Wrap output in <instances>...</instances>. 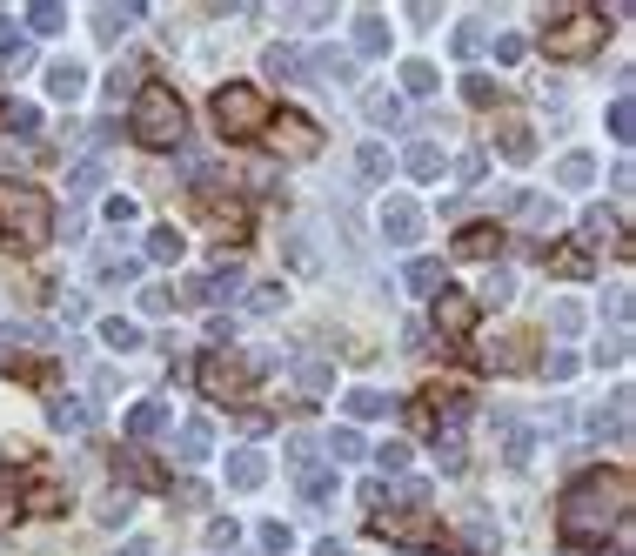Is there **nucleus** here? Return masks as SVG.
<instances>
[{
  "label": "nucleus",
  "mask_w": 636,
  "mask_h": 556,
  "mask_svg": "<svg viewBox=\"0 0 636 556\" xmlns=\"http://www.w3.org/2000/svg\"><path fill=\"white\" fill-rule=\"evenodd\" d=\"M295 47H268V74H275V81H288V74H295Z\"/></svg>",
  "instance_id": "nucleus-45"
},
{
  "label": "nucleus",
  "mask_w": 636,
  "mask_h": 556,
  "mask_svg": "<svg viewBox=\"0 0 636 556\" xmlns=\"http://www.w3.org/2000/svg\"><path fill=\"white\" fill-rule=\"evenodd\" d=\"M208 449H215V429H208V423H188V429L175 436V456H181V463H201Z\"/></svg>",
  "instance_id": "nucleus-17"
},
{
  "label": "nucleus",
  "mask_w": 636,
  "mask_h": 556,
  "mask_svg": "<svg viewBox=\"0 0 636 556\" xmlns=\"http://www.w3.org/2000/svg\"><path fill=\"white\" fill-rule=\"evenodd\" d=\"M315 74H322V81H342V88H349V81H355V61L329 47V54H315Z\"/></svg>",
  "instance_id": "nucleus-28"
},
{
  "label": "nucleus",
  "mask_w": 636,
  "mask_h": 556,
  "mask_svg": "<svg viewBox=\"0 0 636 556\" xmlns=\"http://www.w3.org/2000/svg\"><path fill=\"white\" fill-rule=\"evenodd\" d=\"M610 134H616V141H630V134H636V101H630V94L610 108Z\"/></svg>",
  "instance_id": "nucleus-40"
},
{
  "label": "nucleus",
  "mask_w": 636,
  "mask_h": 556,
  "mask_svg": "<svg viewBox=\"0 0 636 556\" xmlns=\"http://www.w3.org/2000/svg\"><path fill=\"white\" fill-rule=\"evenodd\" d=\"M556 181H563V188H590V181H596V161H590V155H563V161H556Z\"/></svg>",
  "instance_id": "nucleus-24"
},
{
  "label": "nucleus",
  "mask_w": 636,
  "mask_h": 556,
  "mask_svg": "<svg viewBox=\"0 0 636 556\" xmlns=\"http://www.w3.org/2000/svg\"><path fill=\"white\" fill-rule=\"evenodd\" d=\"M288 463L308 476V463H315V436H288Z\"/></svg>",
  "instance_id": "nucleus-46"
},
{
  "label": "nucleus",
  "mask_w": 636,
  "mask_h": 556,
  "mask_svg": "<svg viewBox=\"0 0 636 556\" xmlns=\"http://www.w3.org/2000/svg\"><path fill=\"white\" fill-rule=\"evenodd\" d=\"M355 168H362V181H389V155H382V148H362Z\"/></svg>",
  "instance_id": "nucleus-44"
},
{
  "label": "nucleus",
  "mask_w": 636,
  "mask_h": 556,
  "mask_svg": "<svg viewBox=\"0 0 636 556\" xmlns=\"http://www.w3.org/2000/svg\"><path fill=\"white\" fill-rule=\"evenodd\" d=\"M483 295H489V302H509V295H516V275H503V268H496V275L483 282Z\"/></svg>",
  "instance_id": "nucleus-50"
},
{
  "label": "nucleus",
  "mask_w": 636,
  "mask_h": 556,
  "mask_svg": "<svg viewBox=\"0 0 636 556\" xmlns=\"http://www.w3.org/2000/svg\"><path fill=\"white\" fill-rule=\"evenodd\" d=\"M496 423H503V463H509V469H523V463H529V443H536V436H529L516 416H496Z\"/></svg>",
  "instance_id": "nucleus-16"
},
{
  "label": "nucleus",
  "mask_w": 636,
  "mask_h": 556,
  "mask_svg": "<svg viewBox=\"0 0 636 556\" xmlns=\"http://www.w3.org/2000/svg\"><path fill=\"white\" fill-rule=\"evenodd\" d=\"M402 168H409V175H416V181H436V175H442V155H436V148H429V141H416Z\"/></svg>",
  "instance_id": "nucleus-26"
},
{
  "label": "nucleus",
  "mask_w": 636,
  "mask_h": 556,
  "mask_svg": "<svg viewBox=\"0 0 636 556\" xmlns=\"http://www.w3.org/2000/svg\"><path fill=\"white\" fill-rule=\"evenodd\" d=\"M630 516V476L610 469V476H583L570 496H563V536L570 543H603Z\"/></svg>",
  "instance_id": "nucleus-1"
},
{
  "label": "nucleus",
  "mask_w": 636,
  "mask_h": 556,
  "mask_svg": "<svg viewBox=\"0 0 636 556\" xmlns=\"http://www.w3.org/2000/svg\"><path fill=\"white\" fill-rule=\"evenodd\" d=\"M382 47H389V21L375 7H362L355 14V54H382Z\"/></svg>",
  "instance_id": "nucleus-13"
},
{
  "label": "nucleus",
  "mask_w": 636,
  "mask_h": 556,
  "mask_svg": "<svg viewBox=\"0 0 636 556\" xmlns=\"http://www.w3.org/2000/svg\"><path fill=\"white\" fill-rule=\"evenodd\" d=\"M516 222H523L529 235H543V228L556 222V201L549 195H516Z\"/></svg>",
  "instance_id": "nucleus-15"
},
{
  "label": "nucleus",
  "mask_w": 636,
  "mask_h": 556,
  "mask_svg": "<svg viewBox=\"0 0 636 556\" xmlns=\"http://www.w3.org/2000/svg\"><path fill=\"white\" fill-rule=\"evenodd\" d=\"M101 175H108L101 161H81V168L67 175V195H74V201H81V195H94V188H101Z\"/></svg>",
  "instance_id": "nucleus-34"
},
{
  "label": "nucleus",
  "mask_w": 636,
  "mask_h": 556,
  "mask_svg": "<svg viewBox=\"0 0 636 556\" xmlns=\"http://www.w3.org/2000/svg\"><path fill=\"white\" fill-rule=\"evenodd\" d=\"M161 423H168V402H134V409H128V436H134V443H148V436H161Z\"/></svg>",
  "instance_id": "nucleus-11"
},
{
  "label": "nucleus",
  "mask_w": 636,
  "mask_h": 556,
  "mask_svg": "<svg viewBox=\"0 0 636 556\" xmlns=\"http://www.w3.org/2000/svg\"><path fill=\"white\" fill-rule=\"evenodd\" d=\"M215 128H221V134H255V128H268V94L255 88V81H228V88L215 94Z\"/></svg>",
  "instance_id": "nucleus-4"
},
{
  "label": "nucleus",
  "mask_w": 636,
  "mask_h": 556,
  "mask_svg": "<svg viewBox=\"0 0 636 556\" xmlns=\"http://www.w3.org/2000/svg\"><path fill=\"white\" fill-rule=\"evenodd\" d=\"M148 262H181V228H154L148 235Z\"/></svg>",
  "instance_id": "nucleus-29"
},
{
  "label": "nucleus",
  "mask_w": 636,
  "mask_h": 556,
  "mask_svg": "<svg viewBox=\"0 0 636 556\" xmlns=\"http://www.w3.org/2000/svg\"><path fill=\"white\" fill-rule=\"evenodd\" d=\"M248 376H255V369H242L235 356H208V369H201V389H208L215 402H228V396H242V389H248Z\"/></svg>",
  "instance_id": "nucleus-8"
},
{
  "label": "nucleus",
  "mask_w": 636,
  "mask_h": 556,
  "mask_svg": "<svg viewBox=\"0 0 636 556\" xmlns=\"http://www.w3.org/2000/svg\"><path fill=\"white\" fill-rule=\"evenodd\" d=\"M623 356H630V335L616 329V335H610V342H603V349H596V362H610V369H616V362H623Z\"/></svg>",
  "instance_id": "nucleus-49"
},
{
  "label": "nucleus",
  "mask_w": 636,
  "mask_h": 556,
  "mask_svg": "<svg viewBox=\"0 0 636 556\" xmlns=\"http://www.w3.org/2000/svg\"><path fill=\"white\" fill-rule=\"evenodd\" d=\"M134 14H141V7H94V34H101V41H121Z\"/></svg>",
  "instance_id": "nucleus-20"
},
{
  "label": "nucleus",
  "mask_w": 636,
  "mask_h": 556,
  "mask_svg": "<svg viewBox=\"0 0 636 556\" xmlns=\"http://www.w3.org/2000/svg\"><path fill=\"white\" fill-rule=\"evenodd\" d=\"M596 41H603V14L596 7H570V14H556L549 21V54L556 61H583V54H596Z\"/></svg>",
  "instance_id": "nucleus-5"
},
{
  "label": "nucleus",
  "mask_w": 636,
  "mask_h": 556,
  "mask_svg": "<svg viewBox=\"0 0 636 556\" xmlns=\"http://www.w3.org/2000/svg\"><path fill=\"white\" fill-rule=\"evenodd\" d=\"M108 222H134V195H108Z\"/></svg>",
  "instance_id": "nucleus-53"
},
{
  "label": "nucleus",
  "mask_w": 636,
  "mask_h": 556,
  "mask_svg": "<svg viewBox=\"0 0 636 556\" xmlns=\"http://www.w3.org/2000/svg\"><path fill=\"white\" fill-rule=\"evenodd\" d=\"M228 483H235V490H262L268 483L262 449H235V456H228Z\"/></svg>",
  "instance_id": "nucleus-9"
},
{
  "label": "nucleus",
  "mask_w": 636,
  "mask_h": 556,
  "mask_svg": "<svg viewBox=\"0 0 636 556\" xmlns=\"http://www.w3.org/2000/svg\"><path fill=\"white\" fill-rule=\"evenodd\" d=\"M382 536H402V543H436V516H389V523H375Z\"/></svg>",
  "instance_id": "nucleus-12"
},
{
  "label": "nucleus",
  "mask_w": 636,
  "mask_h": 556,
  "mask_svg": "<svg viewBox=\"0 0 636 556\" xmlns=\"http://www.w3.org/2000/svg\"><path fill=\"white\" fill-rule=\"evenodd\" d=\"M409 289H416V295H436V289H442V268H436V262H409Z\"/></svg>",
  "instance_id": "nucleus-39"
},
{
  "label": "nucleus",
  "mask_w": 636,
  "mask_h": 556,
  "mask_svg": "<svg viewBox=\"0 0 636 556\" xmlns=\"http://www.w3.org/2000/svg\"><path fill=\"white\" fill-rule=\"evenodd\" d=\"M315 556H342V543H315Z\"/></svg>",
  "instance_id": "nucleus-57"
},
{
  "label": "nucleus",
  "mask_w": 636,
  "mask_h": 556,
  "mask_svg": "<svg viewBox=\"0 0 636 556\" xmlns=\"http://www.w3.org/2000/svg\"><path fill=\"white\" fill-rule=\"evenodd\" d=\"M262 550L268 556H288V550H295V530H288V523H262Z\"/></svg>",
  "instance_id": "nucleus-41"
},
{
  "label": "nucleus",
  "mask_w": 636,
  "mask_h": 556,
  "mask_svg": "<svg viewBox=\"0 0 636 556\" xmlns=\"http://www.w3.org/2000/svg\"><path fill=\"white\" fill-rule=\"evenodd\" d=\"M456 255H462V262H483V255H496V228H462V235H456Z\"/></svg>",
  "instance_id": "nucleus-21"
},
{
  "label": "nucleus",
  "mask_w": 636,
  "mask_h": 556,
  "mask_svg": "<svg viewBox=\"0 0 636 556\" xmlns=\"http://www.w3.org/2000/svg\"><path fill=\"white\" fill-rule=\"evenodd\" d=\"M329 456H335V463H362V456H369V443H362L355 429H335V436H329Z\"/></svg>",
  "instance_id": "nucleus-31"
},
{
  "label": "nucleus",
  "mask_w": 636,
  "mask_h": 556,
  "mask_svg": "<svg viewBox=\"0 0 636 556\" xmlns=\"http://www.w3.org/2000/svg\"><path fill=\"white\" fill-rule=\"evenodd\" d=\"M469 322H476V309L462 295H436V329L442 335H469Z\"/></svg>",
  "instance_id": "nucleus-14"
},
{
  "label": "nucleus",
  "mask_w": 636,
  "mask_h": 556,
  "mask_svg": "<svg viewBox=\"0 0 636 556\" xmlns=\"http://www.w3.org/2000/svg\"><path fill=\"white\" fill-rule=\"evenodd\" d=\"M235 429H242V436H268V409H242Z\"/></svg>",
  "instance_id": "nucleus-51"
},
{
  "label": "nucleus",
  "mask_w": 636,
  "mask_h": 556,
  "mask_svg": "<svg viewBox=\"0 0 636 556\" xmlns=\"http://www.w3.org/2000/svg\"><path fill=\"white\" fill-rule=\"evenodd\" d=\"M295 382H302L308 396H322V389H329V362H322V356H302V362H295Z\"/></svg>",
  "instance_id": "nucleus-27"
},
{
  "label": "nucleus",
  "mask_w": 636,
  "mask_h": 556,
  "mask_svg": "<svg viewBox=\"0 0 636 556\" xmlns=\"http://www.w3.org/2000/svg\"><path fill=\"white\" fill-rule=\"evenodd\" d=\"M556 268H563V275H570V282H590V275H596V262H590V248H583V242L556 248Z\"/></svg>",
  "instance_id": "nucleus-23"
},
{
  "label": "nucleus",
  "mask_w": 636,
  "mask_h": 556,
  "mask_svg": "<svg viewBox=\"0 0 636 556\" xmlns=\"http://www.w3.org/2000/svg\"><path fill=\"white\" fill-rule=\"evenodd\" d=\"M181 134V94L148 81V88L134 94V141H148V148H175Z\"/></svg>",
  "instance_id": "nucleus-3"
},
{
  "label": "nucleus",
  "mask_w": 636,
  "mask_h": 556,
  "mask_svg": "<svg viewBox=\"0 0 636 556\" xmlns=\"http://www.w3.org/2000/svg\"><path fill=\"white\" fill-rule=\"evenodd\" d=\"M235 536H242V523H228V516H221V523H208V550H228Z\"/></svg>",
  "instance_id": "nucleus-48"
},
{
  "label": "nucleus",
  "mask_w": 636,
  "mask_h": 556,
  "mask_svg": "<svg viewBox=\"0 0 636 556\" xmlns=\"http://www.w3.org/2000/svg\"><path fill=\"white\" fill-rule=\"evenodd\" d=\"M576 369H583V362H576V356H570V349H556V356H549V362H543V376H549V382H570V376H576Z\"/></svg>",
  "instance_id": "nucleus-43"
},
{
  "label": "nucleus",
  "mask_w": 636,
  "mask_h": 556,
  "mask_svg": "<svg viewBox=\"0 0 636 556\" xmlns=\"http://www.w3.org/2000/svg\"><path fill=\"white\" fill-rule=\"evenodd\" d=\"M88 423H94V416H88V402H81V396L54 402V429H88Z\"/></svg>",
  "instance_id": "nucleus-30"
},
{
  "label": "nucleus",
  "mask_w": 636,
  "mask_h": 556,
  "mask_svg": "<svg viewBox=\"0 0 636 556\" xmlns=\"http://www.w3.org/2000/svg\"><path fill=\"white\" fill-rule=\"evenodd\" d=\"M288 309V295H282V282H262V289L248 295V315H282Z\"/></svg>",
  "instance_id": "nucleus-32"
},
{
  "label": "nucleus",
  "mask_w": 636,
  "mask_h": 556,
  "mask_svg": "<svg viewBox=\"0 0 636 556\" xmlns=\"http://www.w3.org/2000/svg\"><path fill=\"white\" fill-rule=\"evenodd\" d=\"M0 235L21 248H41L54 235V201L27 181H0Z\"/></svg>",
  "instance_id": "nucleus-2"
},
{
  "label": "nucleus",
  "mask_w": 636,
  "mask_h": 556,
  "mask_svg": "<svg viewBox=\"0 0 636 556\" xmlns=\"http://www.w3.org/2000/svg\"><path fill=\"white\" fill-rule=\"evenodd\" d=\"M402 463H409V443H382V469H389V476H395V469H402Z\"/></svg>",
  "instance_id": "nucleus-54"
},
{
  "label": "nucleus",
  "mask_w": 636,
  "mask_h": 556,
  "mask_svg": "<svg viewBox=\"0 0 636 556\" xmlns=\"http://www.w3.org/2000/svg\"><path fill=\"white\" fill-rule=\"evenodd\" d=\"M362 114H369L375 128H395V121H402V101H395L389 88H369V101H362Z\"/></svg>",
  "instance_id": "nucleus-19"
},
{
  "label": "nucleus",
  "mask_w": 636,
  "mask_h": 556,
  "mask_svg": "<svg viewBox=\"0 0 636 556\" xmlns=\"http://www.w3.org/2000/svg\"><path fill=\"white\" fill-rule=\"evenodd\" d=\"M382 235H389L395 248H409L422 235V208L409 195H389V201H382Z\"/></svg>",
  "instance_id": "nucleus-7"
},
{
  "label": "nucleus",
  "mask_w": 636,
  "mask_h": 556,
  "mask_svg": "<svg viewBox=\"0 0 636 556\" xmlns=\"http://www.w3.org/2000/svg\"><path fill=\"white\" fill-rule=\"evenodd\" d=\"M101 282H108V289H128V282H141V255H108V262H101Z\"/></svg>",
  "instance_id": "nucleus-22"
},
{
  "label": "nucleus",
  "mask_w": 636,
  "mask_h": 556,
  "mask_svg": "<svg viewBox=\"0 0 636 556\" xmlns=\"http://www.w3.org/2000/svg\"><path fill=\"white\" fill-rule=\"evenodd\" d=\"M34 27H41V34H61V27H67V7H61V0H41V7H34Z\"/></svg>",
  "instance_id": "nucleus-42"
},
{
  "label": "nucleus",
  "mask_w": 636,
  "mask_h": 556,
  "mask_svg": "<svg viewBox=\"0 0 636 556\" xmlns=\"http://www.w3.org/2000/svg\"><path fill=\"white\" fill-rule=\"evenodd\" d=\"M496 128H503V161H529V155H536V141H529V128L516 121V114H503Z\"/></svg>",
  "instance_id": "nucleus-18"
},
{
  "label": "nucleus",
  "mask_w": 636,
  "mask_h": 556,
  "mask_svg": "<svg viewBox=\"0 0 636 556\" xmlns=\"http://www.w3.org/2000/svg\"><path fill=\"white\" fill-rule=\"evenodd\" d=\"M549 329L556 335H583V309H576V302H549Z\"/></svg>",
  "instance_id": "nucleus-36"
},
{
  "label": "nucleus",
  "mask_w": 636,
  "mask_h": 556,
  "mask_svg": "<svg viewBox=\"0 0 636 556\" xmlns=\"http://www.w3.org/2000/svg\"><path fill=\"white\" fill-rule=\"evenodd\" d=\"M121 556H154V543H141V536H134V543H128Z\"/></svg>",
  "instance_id": "nucleus-56"
},
{
  "label": "nucleus",
  "mask_w": 636,
  "mask_h": 556,
  "mask_svg": "<svg viewBox=\"0 0 636 556\" xmlns=\"http://www.w3.org/2000/svg\"><path fill=\"white\" fill-rule=\"evenodd\" d=\"M402 88H409V94H436V67L409 61V67H402Z\"/></svg>",
  "instance_id": "nucleus-37"
},
{
  "label": "nucleus",
  "mask_w": 636,
  "mask_h": 556,
  "mask_svg": "<svg viewBox=\"0 0 636 556\" xmlns=\"http://www.w3.org/2000/svg\"><path fill=\"white\" fill-rule=\"evenodd\" d=\"M141 309H148V315H175V295H168V289H148V295H141Z\"/></svg>",
  "instance_id": "nucleus-52"
},
{
  "label": "nucleus",
  "mask_w": 636,
  "mask_h": 556,
  "mask_svg": "<svg viewBox=\"0 0 636 556\" xmlns=\"http://www.w3.org/2000/svg\"><path fill=\"white\" fill-rule=\"evenodd\" d=\"M342 409H349L355 423H375V416H382V409H389V402L375 396V389H355V396H349V402H342Z\"/></svg>",
  "instance_id": "nucleus-35"
},
{
  "label": "nucleus",
  "mask_w": 636,
  "mask_h": 556,
  "mask_svg": "<svg viewBox=\"0 0 636 556\" xmlns=\"http://www.w3.org/2000/svg\"><path fill=\"white\" fill-rule=\"evenodd\" d=\"M436 463H442V469L462 463V436H456V429H449V436H436Z\"/></svg>",
  "instance_id": "nucleus-47"
},
{
  "label": "nucleus",
  "mask_w": 636,
  "mask_h": 556,
  "mask_svg": "<svg viewBox=\"0 0 636 556\" xmlns=\"http://www.w3.org/2000/svg\"><path fill=\"white\" fill-rule=\"evenodd\" d=\"M610 322H630V289H610Z\"/></svg>",
  "instance_id": "nucleus-55"
},
{
  "label": "nucleus",
  "mask_w": 636,
  "mask_h": 556,
  "mask_svg": "<svg viewBox=\"0 0 636 556\" xmlns=\"http://www.w3.org/2000/svg\"><path fill=\"white\" fill-rule=\"evenodd\" d=\"M268 141H275L282 155H315V148H322V128L302 121V114H282V121H268Z\"/></svg>",
  "instance_id": "nucleus-6"
},
{
  "label": "nucleus",
  "mask_w": 636,
  "mask_h": 556,
  "mask_svg": "<svg viewBox=\"0 0 636 556\" xmlns=\"http://www.w3.org/2000/svg\"><path fill=\"white\" fill-rule=\"evenodd\" d=\"M496 81H489V74H469V81H462V101H469V108H496Z\"/></svg>",
  "instance_id": "nucleus-33"
},
{
  "label": "nucleus",
  "mask_w": 636,
  "mask_h": 556,
  "mask_svg": "<svg viewBox=\"0 0 636 556\" xmlns=\"http://www.w3.org/2000/svg\"><path fill=\"white\" fill-rule=\"evenodd\" d=\"M81 88H88V67L81 61H54L47 67V94H54V101H74Z\"/></svg>",
  "instance_id": "nucleus-10"
},
{
  "label": "nucleus",
  "mask_w": 636,
  "mask_h": 556,
  "mask_svg": "<svg viewBox=\"0 0 636 556\" xmlns=\"http://www.w3.org/2000/svg\"><path fill=\"white\" fill-rule=\"evenodd\" d=\"M483 41H489V14H469V21L456 27V54H462V61H469V54H476V47H483Z\"/></svg>",
  "instance_id": "nucleus-25"
},
{
  "label": "nucleus",
  "mask_w": 636,
  "mask_h": 556,
  "mask_svg": "<svg viewBox=\"0 0 636 556\" xmlns=\"http://www.w3.org/2000/svg\"><path fill=\"white\" fill-rule=\"evenodd\" d=\"M101 342L108 349H141V329L134 322H101Z\"/></svg>",
  "instance_id": "nucleus-38"
}]
</instances>
